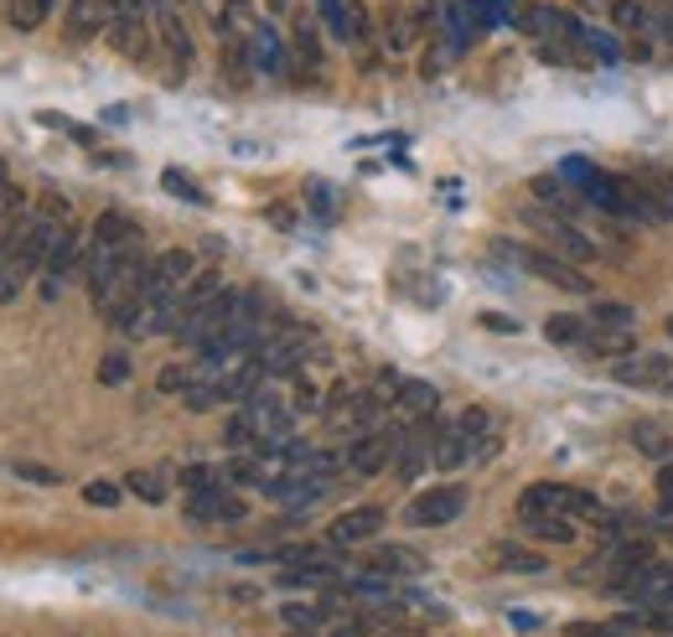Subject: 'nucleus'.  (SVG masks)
Here are the masks:
<instances>
[{
    "label": "nucleus",
    "instance_id": "22",
    "mask_svg": "<svg viewBox=\"0 0 673 637\" xmlns=\"http://www.w3.org/2000/svg\"><path fill=\"white\" fill-rule=\"evenodd\" d=\"M290 52H296V63L301 68H321V36H317V21L306 17H296V42H290Z\"/></svg>",
    "mask_w": 673,
    "mask_h": 637
},
{
    "label": "nucleus",
    "instance_id": "8",
    "mask_svg": "<svg viewBox=\"0 0 673 637\" xmlns=\"http://www.w3.org/2000/svg\"><path fill=\"white\" fill-rule=\"evenodd\" d=\"M394 451H399V431L357 435L353 446H348V472H353V477H378V472L394 466Z\"/></svg>",
    "mask_w": 673,
    "mask_h": 637
},
{
    "label": "nucleus",
    "instance_id": "33",
    "mask_svg": "<svg viewBox=\"0 0 673 637\" xmlns=\"http://www.w3.org/2000/svg\"><path fill=\"white\" fill-rule=\"evenodd\" d=\"M26 280H32V276H26L21 264H11V259H0V306H6V301H17Z\"/></svg>",
    "mask_w": 673,
    "mask_h": 637
},
{
    "label": "nucleus",
    "instance_id": "1",
    "mask_svg": "<svg viewBox=\"0 0 673 637\" xmlns=\"http://www.w3.org/2000/svg\"><path fill=\"white\" fill-rule=\"evenodd\" d=\"M538 508H549V514H570L580 518V523H611V514H606V503L596 498V493H586V487H565V483H534L528 493L519 498V514H538Z\"/></svg>",
    "mask_w": 673,
    "mask_h": 637
},
{
    "label": "nucleus",
    "instance_id": "9",
    "mask_svg": "<svg viewBox=\"0 0 673 637\" xmlns=\"http://www.w3.org/2000/svg\"><path fill=\"white\" fill-rule=\"evenodd\" d=\"M115 21V0H67L63 6V32L67 42H99Z\"/></svg>",
    "mask_w": 673,
    "mask_h": 637
},
{
    "label": "nucleus",
    "instance_id": "3",
    "mask_svg": "<svg viewBox=\"0 0 673 637\" xmlns=\"http://www.w3.org/2000/svg\"><path fill=\"white\" fill-rule=\"evenodd\" d=\"M617 187H622V218L648 224V228L673 224V203L663 192V182H658V172H627L617 176Z\"/></svg>",
    "mask_w": 673,
    "mask_h": 637
},
{
    "label": "nucleus",
    "instance_id": "31",
    "mask_svg": "<svg viewBox=\"0 0 673 637\" xmlns=\"http://www.w3.org/2000/svg\"><path fill=\"white\" fill-rule=\"evenodd\" d=\"M192 379H197V368H192V363H167V368H161V379H156V389H161V395H186Z\"/></svg>",
    "mask_w": 673,
    "mask_h": 637
},
{
    "label": "nucleus",
    "instance_id": "14",
    "mask_svg": "<svg viewBox=\"0 0 673 637\" xmlns=\"http://www.w3.org/2000/svg\"><path fill=\"white\" fill-rule=\"evenodd\" d=\"M151 21H156V36L167 42L171 63L186 68V63H192V36H186V21H182V11H177V0H151Z\"/></svg>",
    "mask_w": 673,
    "mask_h": 637
},
{
    "label": "nucleus",
    "instance_id": "18",
    "mask_svg": "<svg viewBox=\"0 0 673 637\" xmlns=\"http://www.w3.org/2000/svg\"><path fill=\"white\" fill-rule=\"evenodd\" d=\"M249 57H254V68L259 73H290V57H286V42L275 36V26H254L249 32Z\"/></svg>",
    "mask_w": 673,
    "mask_h": 637
},
{
    "label": "nucleus",
    "instance_id": "42",
    "mask_svg": "<svg viewBox=\"0 0 673 637\" xmlns=\"http://www.w3.org/2000/svg\"><path fill=\"white\" fill-rule=\"evenodd\" d=\"M658 182H663V192H669V203H673V161H663V166H653Z\"/></svg>",
    "mask_w": 673,
    "mask_h": 637
},
{
    "label": "nucleus",
    "instance_id": "41",
    "mask_svg": "<svg viewBox=\"0 0 673 637\" xmlns=\"http://www.w3.org/2000/svg\"><path fill=\"white\" fill-rule=\"evenodd\" d=\"M565 637H601V622H570Z\"/></svg>",
    "mask_w": 673,
    "mask_h": 637
},
{
    "label": "nucleus",
    "instance_id": "27",
    "mask_svg": "<svg viewBox=\"0 0 673 637\" xmlns=\"http://www.w3.org/2000/svg\"><path fill=\"white\" fill-rule=\"evenodd\" d=\"M52 6H57V0H11V26H17V32H36V26L52 17Z\"/></svg>",
    "mask_w": 673,
    "mask_h": 637
},
{
    "label": "nucleus",
    "instance_id": "39",
    "mask_svg": "<svg viewBox=\"0 0 673 637\" xmlns=\"http://www.w3.org/2000/svg\"><path fill=\"white\" fill-rule=\"evenodd\" d=\"M658 503H673V462L658 466Z\"/></svg>",
    "mask_w": 673,
    "mask_h": 637
},
{
    "label": "nucleus",
    "instance_id": "43",
    "mask_svg": "<svg viewBox=\"0 0 673 637\" xmlns=\"http://www.w3.org/2000/svg\"><path fill=\"white\" fill-rule=\"evenodd\" d=\"M513 627H519V633H534L538 617H534V612H513Z\"/></svg>",
    "mask_w": 673,
    "mask_h": 637
},
{
    "label": "nucleus",
    "instance_id": "6",
    "mask_svg": "<svg viewBox=\"0 0 673 637\" xmlns=\"http://www.w3.org/2000/svg\"><path fill=\"white\" fill-rule=\"evenodd\" d=\"M197 276V259H192V249H161V255L151 259V276H146V301H167V295H177L186 285V280Z\"/></svg>",
    "mask_w": 673,
    "mask_h": 637
},
{
    "label": "nucleus",
    "instance_id": "10",
    "mask_svg": "<svg viewBox=\"0 0 673 637\" xmlns=\"http://www.w3.org/2000/svg\"><path fill=\"white\" fill-rule=\"evenodd\" d=\"M378 529H384V508L363 503V508H348V514H336L332 523H327V544H332V550H353L363 539H378Z\"/></svg>",
    "mask_w": 673,
    "mask_h": 637
},
{
    "label": "nucleus",
    "instance_id": "38",
    "mask_svg": "<svg viewBox=\"0 0 673 637\" xmlns=\"http://www.w3.org/2000/svg\"><path fill=\"white\" fill-rule=\"evenodd\" d=\"M311 203H317L321 218H332V187L327 182H311Z\"/></svg>",
    "mask_w": 673,
    "mask_h": 637
},
{
    "label": "nucleus",
    "instance_id": "29",
    "mask_svg": "<svg viewBox=\"0 0 673 637\" xmlns=\"http://www.w3.org/2000/svg\"><path fill=\"white\" fill-rule=\"evenodd\" d=\"M611 26L617 32H648V6L642 0H611Z\"/></svg>",
    "mask_w": 673,
    "mask_h": 637
},
{
    "label": "nucleus",
    "instance_id": "21",
    "mask_svg": "<svg viewBox=\"0 0 673 637\" xmlns=\"http://www.w3.org/2000/svg\"><path fill=\"white\" fill-rule=\"evenodd\" d=\"M632 347H638L632 327H596V332L586 337V353H596V358H611V363L632 358Z\"/></svg>",
    "mask_w": 673,
    "mask_h": 637
},
{
    "label": "nucleus",
    "instance_id": "28",
    "mask_svg": "<svg viewBox=\"0 0 673 637\" xmlns=\"http://www.w3.org/2000/svg\"><path fill=\"white\" fill-rule=\"evenodd\" d=\"M218 483H228V466H207V462L182 466V493H202V487H218Z\"/></svg>",
    "mask_w": 673,
    "mask_h": 637
},
{
    "label": "nucleus",
    "instance_id": "15",
    "mask_svg": "<svg viewBox=\"0 0 673 637\" xmlns=\"http://www.w3.org/2000/svg\"><path fill=\"white\" fill-rule=\"evenodd\" d=\"M669 358H658V353H648V358H622L611 363V379L627 384V389H658V384H669Z\"/></svg>",
    "mask_w": 673,
    "mask_h": 637
},
{
    "label": "nucleus",
    "instance_id": "35",
    "mask_svg": "<svg viewBox=\"0 0 673 637\" xmlns=\"http://www.w3.org/2000/svg\"><path fill=\"white\" fill-rule=\"evenodd\" d=\"M477 327L482 332H492V337H519V316H508V311H482V316H477Z\"/></svg>",
    "mask_w": 673,
    "mask_h": 637
},
{
    "label": "nucleus",
    "instance_id": "36",
    "mask_svg": "<svg viewBox=\"0 0 673 637\" xmlns=\"http://www.w3.org/2000/svg\"><path fill=\"white\" fill-rule=\"evenodd\" d=\"M161 187H167L171 192V197H182V203H207V197H202V187H197V182H186V176L182 172H161Z\"/></svg>",
    "mask_w": 673,
    "mask_h": 637
},
{
    "label": "nucleus",
    "instance_id": "19",
    "mask_svg": "<svg viewBox=\"0 0 673 637\" xmlns=\"http://www.w3.org/2000/svg\"><path fill=\"white\" fill-rule=\"evenodd\" d=\"M394 410L409 414V420H425V414H436V410H440V389H436L430 379H399Z\"/></svg>",
    "mask_w": 673,
    "mask_h": 637
},
{
    "label": "nucleus",
    "instance_id": "46",
    "mask_svg": "<svg viewBox=\"0 0 673 637\" xmlns=\"http://www.w3.org/2000/svg\"><path fill=\"white\" fill-rule=\"evenodd\" d=\"M669 389H673V379H669Z\"/></svg>",
    "mask_w": 673,
    "mask_h": 637
},
{
    "label": "nucleus",
    "instance_id": "20",
    "mask_svg": "<svg viewBox=\"0 0 673 637\" xmlns=\"http://www.w3.org/2000/svg\"><path fill=\"white\" fill-rule=\"evenodd\" d=\"M523 529L538 539V544H570L575 539V518L570 514H549V508H538V514H519Z\"/></svg>",
    "mask_w": 673,
    "mask_h": 637
},
{
    "label": "nucleus",
    "instance_id": "23",
    "mask_svg": "<svg viewBox=\"0 0 673 637\" xmlns=\"http://www.w3.org/2000/svg\"><path fill=\"white\" fill-rule=\"evenodd\" d=\"M492 560H498L503 570H513V575H538V570L549 565L538 550H523V544H498V550H492Z\"/></svg>",
    "mask_w": 673,
    "mask_h": 637
},
{
    "label": "nucleus",
    "instance_id": "16",
    "mask_svg": "<svg viewBox=\"0 0 673 637\" xmlns=\"http://www.w3.org/2000/svg\"><path fill=\"white\" fill-rule=\"evenodd\" d=\"M467 462H477V446L467 441V431H461L456 420H446L436 431V456H430V466H436V472H456V466H467Z\"/></svg>",
    "mask_w": 673,
    "mask_h": 637
},
{
    "label": "nucleus",
    "instance_id": "5",
    "mask_svg": "<svg viewBox=\"0 0 673 637\" xmlns=\"http://www.w3.org/2000/svg\"><path fill=\"white\" fill-rule=\"evenodd\" d=\"M461 508H467V487H430V493H420V498H409V508H404V523H415V529H440V523H451V518H461Z\"/></svg>",
    "mask_w": 673,
    "mask_h": 637
},
{
    "label": "nucleus",
    "instance_id": "34",
    "mask_svg": "<svg viewBox=\"0 0 673 637\" xmlns=\"http://www.w3.org/2000/svg\"><path fill=\"white\" fill-rule=\"evenodd\" d=\"M125 379H130V358H125V353H104V358H99V384L119 389Z\"/></svg>",
    "mask_w": 673,
    "mask_h": 637
},
{
    "label": "nucleus",
    "instance_id": "17",
    "mask_svg": "<svg viewBox=\"0 0 673 637\" xmlns=\"http://www.w3.org/2000/svg\"><path fill=\"white\" fill-rule=\"evenodd\" d=\"M88 239H94V244H115V249L146 244V239H140V224H135L125 207H104L99 218H94V228H88Z\"/></svg>",
    "mask_w": 673,
    "mask_h": 637
},
{
    "label": "nucleus",
    "instance_id": "44",
    "mask_svg": "<svg viewBox=\"0 0 673 637\" xmlns=\"http://www.w3.org/2000/svg\"><path fill=\"white\" fill-rule=\"evenodd\" d=\"M290 6H296V0H269V11H275V17H280V11H290Z\"/></svg>",
    "mask_w": 673,
    "mask_h": 637
},
{
    "label": "nucleus",
    "instance_id": "37",
    "mask_svg": "<svg viewBox=\"0 0 673 637\" xmlns=\"http://www.w3.org/2000/svg\"><path fill=\"white\" fill-rule=\"evenodd\" d=\"M11 472H17L21 483H36V487H57V483H63V472H52V466H36V462H17Z\"/></svg>",
    "mask_w": 673,
    "mask_h": 637
},
{
    "label": "nucleus",
    "instance_id": "30",
    "mask_svg": "<svg viewBox=\"0 0 673 637\" xmlns=\"http://www.w3.org/2000/svg\"><path fill=\"white\" fill-rule=\"evenodd\" d=\"M590 327H632V306H622V301H590Z\"/></svg>",
    "mask_w": 673,
    "mask_h": 637
},
{
    "label": "nucleus",
    "instance_id": "40",
    "mask_svg": "<svg viewBox=\"0 0 673 637\" xmlns=\"http://www.w3.org/2000/svg\"><path fill=\"white\" fill-rule=\"evenodd\" d=\"M575 11H586V17H611V0H575Z\"/></svg>",
    "mask_w": 673,
    "mask_h": 637
},
{
    "label": "nucleus",
    "instance_id": "7",
    "mask_svg": "<svg viewBox=\"0 0 673 637\" xmlns=\"http://www.w3.org/2000/svg\"><path fill=\"white\" fill-rule=\"evenodd\" d=\"M244 514H249V503L234 493V483L186 493V518H192V523H238Z\"/></svg>",
    "mask_w": 673,
    "mask_h": 637
},
{
    "label": "nucleus",
    "instance_id": "32",
    "mask_svg": "<svg viewBox=\"0 0 673 637\" xmlns=\"http://www.w3.org/2000/svg\"><path fill=\"white\" fill-rule=\"evenodd\" d=\"M84 503H88V508H119V503H125V487H119V483H104V477H99V483L84 487Z\"/></svg>",
    "mask_w": 673,
    "mask_h": 637
},
{
    "label": "nucleus",
    "instance_id": "45",
    "mask_svg": "<svg viewBox=\"0 0 673 637\" xmlns=\"http://www.w3.org/2000/svg\"><path fill=\"white\" fill-rule=\"evenodd\" d=\"M663 332H669V337H673V316H669V322H663Z\"/></svg>",
    "mask_w": 673,
    "mask_h": 637
},
{
    "label": "nucleus",
    "instance_id": "13",
    "mask_svg": "<svg viewBox=\"0 0 673 637\" xmlns=\"http://www.w3.org/2000/svg\"><path fill=\"white\" fill-rule=\"evenodd\" d=\"M528 218H534V224L544 228L549 239H555V255H565L570 264H586V259L601 255V249H596V239H590V234H580V228H575L565 213H559V218H549V213H528Z\"/></svg>",
    "mask_w": 673,
    "mask_h": 637
},
{
    "label": "nucleus",
    "instance_id": "11",
    "mask_svg": "<svg viewBox=\"0 0 673 637\" xmlns=\"http://www.w3.org/2000/svg\"><path fill=\"white\" fill-rule=\"evenodd\" d=\"M420 36H425L420 6L394 0V6L384 11V36H378V42H384V52H394V57H399V52H415V47H420Z\"/></svg>",
    "mask_w": 673,
    "mask_h": 637
},
{
    "label": "nucleus",
    "instance_id": "2",
    "mask_svg": "<svg viewBox=\"0 0 673 637\" xmlns=\"http://www.w3.org/2000/svg\"><path fill=\"white\" fill-rule=\"evenodd\" d=\"M498 249H503V255H513V264H519V270L538 276L544 285H555V291L596 295V285H590L586 270H580V264H570L565 255H555V249H519V244H498Z\"/></svg>",
    "mask_w": 673,
    "mask_h": 637
},
{
    "label": "nucleus",
    "instance_id": "4",
    "mask_svg": "<svg viewBox=\"0 0 673 637\" xmlns=\"http://www.w3.org/2000/svg\"><path fill=\"white\" fill-rule=\"evenodd\" d=\"M513 26H519L528 42H565V36L580 32V17H575V11H559L549 0H519V6H513Z\"/></svg>",
    "mask_w": 673,
    "mask_h": 637
},
{
    "label": "nucleus",
    "instance_id": "24",
    "mask_svg": "<svg viewBox=\"0 0 673 637\" xmlns=\"http://www.w3.org/2000/svg\"><path fill=\"white\" fill-rule=\"evenodd\" d=\"M544 337L555 347H586L590 322H580V316H549V322H544Z\"/></svg>",
    "mask_w": 673,
    "mask_h": 637
},
{
    "label": "nucleus",
    "instance_id": "12",
    "mask_svg": "<svg viewBox=\"0 0 673 637\" xmlns=\"http://www.w3.org/2000/svg\"><path fill=\"white\" fill-rule=\"evenodd\" d=\"M363 570L378 575V581H415V575L430 570V560H425L420 550H409V544H378V550L363 560Z\"/></svg>",
    "mask_w": 673,
    "mask_h": 637
},
{
    "label": "nucleus",
    "instance_id": "25",
    "mask_svg": "<svg viewBox=\"0 0 673 637\" xmlns=\"http://www.w3.org/2000/svg\"><path fill=\"white\" fill-rule=\"evenodd\" d=\"M125 493H135V498L140 503H167V472H140V466H135L130 477H125Z\"/></svg>",
    "mask_w": 673,
    "mask_h": 637
},
{
    "label": "nucleus",
    "instance_id": "26",
    "mask_svg": "<svg viewBox=\"0 0 673 637\" xmlns=\"http://www.w3.org/2000/svg\"><path fill=\"white\" fill-rule=\"evenodd\" d=\"M632 446H638L642 456H673V441L658 420H638V425H632Z\"/></svg>",
    "mask_w": 673,
    "mask_h": 637
}]
</instances>
